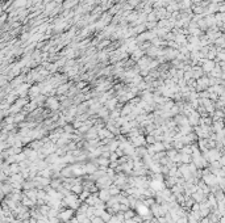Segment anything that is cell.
<instances>
[{
  "label": "cell",
  "mask_w": 225,
  "mask_h": 223,
  "mask_svg": "<svg viewBox=\"0 0 225 223\" xmlns=\"http://www.w3.org/2000/svg\"><path fill=\"white\" fill-rule=\"evenodd\" d=\"M153 188H155V189H162V186H161V182L154 181V182H153Z\"/></svg>",
  "instance_id": "7a4b0ae2"
},
{
  "label": "cell",
  "mask_w": 225,
  "mask_h": 223,
  "mask_svg": "<svg viewBox=\"0 0 225 223\" xmlns=\"http://www.w3.org/2000/svg\"><path fill=\"white\" fill-rule=\"evenodd\" d=\"M100 199H103V201L109 199V192L108 190H102V192H100Z\"/></svg>",
  "instance_id": "6da1fadb"
}]
</instances>
